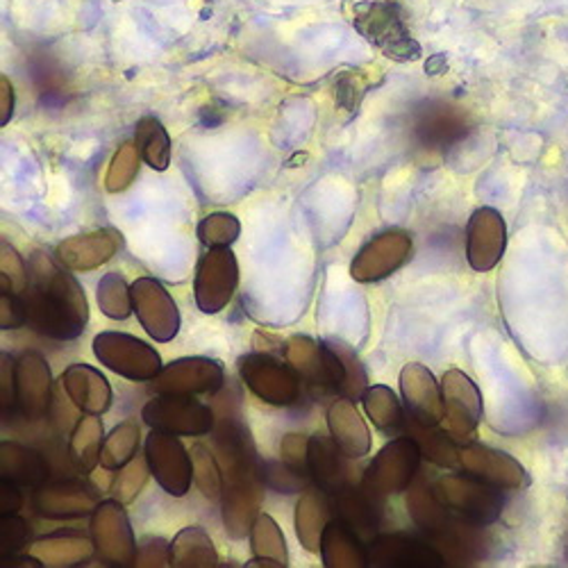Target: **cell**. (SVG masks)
<instances>
[{"mask_svg": "<svg viewBox=\"0 0 568 568\" xmlns=\"http://www.w3.org/2000/svg\"><path fill=\"white\" fill-rule=\"evenodd\" d=\"M28 325L55 342L82 337L89 325V303L80 282L60 260L34 251L28 260V287L21 294Z\"/></svg>", "mask_w": 568, "mask_h": 568, "instance_id": "obj_1", "label": "cell"}, {"mask_svg": "<svg viewBox=\"0 0 568 568\" xmlns=\"http://www.w3.org/2000/svg\"><path fill=\"white\" fill-rule=\"evenodd\" d=\"M437 500L462 524L470 528H485L496 524L505 509V496L500 487H494L480 478L444 476L433 485Z\"/></svg>", "mask_w": 568, "mask_h": 568, "instance_id": "obj_2", "label": "cell"}, {"mask_svg": "<svg viewBox=\"0 0 568 568\" xmlns=\"http://www.w3.org/2000/svg\"><path fill=\"white\" fill-rule=\"evenodd\" d=\"M420 459V446L412 435L392 439L373 457V462L364 470L362 487L375 500H385L389 496L403 494L414 485Z\"/></svg>", "mask_w": 568, "mask_h": 568, "instance_id": "obj_3", "label": "cell"}, {"mask_svg": "<svg viewBox=\"0 0 568 568\" xmlns=\"http://www.w3.org/2000/svg\"><path fill=\"white\" fill-rule=\"evenodd\" d=\"M282 355L292 364L303 383L314 389L335 392L344 396L348 371L342 355L329 342H316L307 335H294L282 346Z\"/></svg>", "mask_w": 568, "mask_h": 568, "instance_id": "obj_4", "label": "cell"}, {"mask_svg": "<svg viewBox=\"0 0 568 568\" xmlns=\"http://www.w3.org/2000/svg\"><path fill=\"white\" fill-rule=\"evenodd\" d=\"M240 375L244 385L262 403L273 407H292L301 400L303 381L287 359H280L266 351L248 353L240 359Z\"/></svg>", "mask_w": 568, "mask_h": 568, "instance_id": "obj_5", "label": "cell"}, {"mask_svg": "<svg viewBox=\"0 0 568 568\" xmlns=\"http://www.w3.org/2000/svg\"><path fill=\"white\" fill-rule=\"evenodd\" d=\"M91 348L105 368L132 383H151L164 368L162 357L153 346L132 335L116 333V329H105L93 337Z\"/></svg>", "mask_w": 568, "mask_h": 568, "instance_id": "obj_6", "label": "cell"}, {"mask_svg": "<svg viewBox=\"0 0 568 568\" xmlns=\"http://www.w3.org/2000/svg\"><path fill=\"white\" fill-rule=\"evenodd\" d=\"M355 28L389 60L412 62L420 58V45L409 34L403 17L392 3H362L355 8Z\"/></svg>", "mask_w": 568, "mask_h": 568, "instance_id": "obj_7", "label": "cell"}, {"mask_svg": "<svg viewBox=\"0 0 568 568\" xmlns=\"http://www.w3.org/2000/svg\"><path fill=\"white\" fill-rule=\"evenodd\" d=\"M141 418L153 430H164L178 437L212 435L216 425L212 407L189 394H158L141 409Z\"/></svg>", "mask_w": 568, "mask_h": 568, "instance_id": "obj_8", "label": "cell"}, {"mask_svg": "<svg viewBox=\"0 0 568 568\" xmlns=\"http://www.w3.org/2000/svg\"><path fill=\"white\" fill-rule=\"evenodd\" d=\"M89 530L93 546H97V555L103 564L119 568L134 566L139 548L123 503L116 498L99 503V507L91 514Z\"/></svg>", "mask_w": 568, "mask_h": 568, "instance_id": "obj_9", "label": "cell"}, {"mask_svg": "<svg viewBox=\"0 0 568 568\" xmlns=\"http://www.w3.org/2000/svg\"><path fill=\"white\" fill-rule=\"evenodd\" d=\"M240 287V262L230 248H210L196 268L194 298L203 314H216L230 305Z\"/></svg>", "mask_w": 568, "mask_h": 568, "instance_id": "obj_10", "label": "cell"}, {"mask_svg": "<svg viewBox=\"0 0 568 568\" xmlns=\"http://www.w3.org/2000/svg\"><path fill=\"white\" fill-rule=\"evenodd\" d=\"M412 248L414 242L409 232L400 227L385 230L381 234H375L373 240H368L359 248V253L353 257L351 275L355 282L362 284L383 282L409 260Z\"/></svg>", "mask_w": 568, "mask_h": 568, "instance_id": "obj_11", "label": "cell"}, {"mask_svg": "<svg viewBox=\"0 0 568 568\" xmlns=\"http://www.w3.org/2000/svg\"><path fill=\"white\" fill-rule=\"evenodd\" d=\"M144 455L149 459L155 483L166 494L180 498L189 489H192L194 462H192V455L186 453V448L178 439V435H171L164 430H153L146 437Z\"/></svg>", "mask_w": 568, "mask_h": 568, "instance_id": "obj_12", "label": "cell"}, {"mask_svg": "<svg viewBox=\"0 0 568 568\" xmlns=\"http://www.w3.org/2000/svg\"><path fill=\"white\" fill-rule=\"evenodd\" d=\"M132 305L134 314L146 333L160 342L169 344L180 333V310L164 284L155 277H139L132 282Z\"/></svg>", "mask_w": 568, "mask_h": 568, "instance_id": "obj_13", "label": "cell"}, {"mask_svg": "<svg viewBox=\"0 0 568 568\" xmlns=\"http://www.w3.org/2000/svg\"><path fill=\"white\" fill-rule=\"evenodd\" d=\"M225 385V368L210 357H180L166 364L151 387L155 394H219Z\"/></svg>", "mask_w": 568, "mask_h": 568, "instance_id": "obj_14", "label": "cell"}, {"mask_svg": "<svg viewBox=\"0 0 568 568\" xmlns=\"http://www.w3.org/2000/svg\"><path fill=\"white\" fill-rule=\"evenodd\" d=\"M442 392H444V405H446L448 433L459 444H464L466 439H473L483 418V394L478 385L473 383L464 371L450 368L446 371L442 381Z\"/></svg>", "mask_w": 568, "mask_h": 568, "instance_id": "obj_15", "label": "cell"}, {"mask_svg": "<svg viewBox=\"0 0 568 568\" xmlns=\"http://www.w3.org/2000/svg\"><path fill=\"white\" fill-rule=\"evenodd\" d=\"M368 559L377 568H442L448 564L428 537L420 539L405 532L377 535L368 544Z\"/></svg>", "mask_w": 568, "mask_h": 568, "instance_id": "obj_16", "label": "cell"}, {"mask_svg": "<svg viewBox=\"0 0 568 568\" xmlns=\"http://www.w3.org/2000/svg\"><path fill=\"white\" fill-rule=\"evenodd\" d=\"M507 246V225L498 210L480 207L466 225V260L473 271L487 273L503 260Z\"/></svg>", "mask_w": 568, "mask_h": 568, "instance_id": "obj_17", "label": "cell"}, {"mask_svg": "<svg viewBox=\"0 0 568 568\" xmlns=\"http://www.w3.org/2000/svg\"><path fill=\"white\" fill-rule=\"evenodd\" d=\"M14 400L28 418H39L51 409V366L34 351H26L14 359Z\"/></svg>", "mask_w": 568, "mask_h": 568, "instance_id": "obj_18", "label": "cell"}, {"mask_svg": "<svg viewBox=\"0 0 568 568\" xmlns=\"http://www.w3.org/2000/svg\"><path fill=\"white\" fill-rule=\"evenodd\" d=\"M459 468L500 489H518L528 480L526 468L518 464V459L476 442L459 444Z\"/></svg>", "mask_w": 568, "mask_h": 568, "instance_id": "obj_19", "label": "cell"}, {"mask_svg": "<svg viewBox=\"0 0 568 568\" xmlns=\"http://www.w3.org/2000/svg\"><path fill=\"white\" fill-rule=\"evenodd\" d=\"M400 394L409 409L412 420L423 423V425H444L446 423L444 392L428 366L409 362L400 371Z\"/></svg>", "mask_w": 568, "mask_h": 568, "instance_id": "obj_20", "label": "cell"}, {"mask_svg": "<svg viewBox=\"0 0 568 568\" xmlns=\"http://www.w3.org/2000/svg\"><path fill=\"white\" fill-rule=\"evenodd\" d=\"M123 248V234L116 227H101L67 236L58 244L55 257L75 273H87L108 264Z\"/></svg>", "mask_w": 568, "mask_h": 568, "instance_id": "obj_21", "label": "cell"}, {"mask_svg": "<svg viewBox=\"0 0 568 568\" xmlns=\"http://www.w3.org/2000/svg\"><path fill=\"white\" fill-rule=\"evenodd\" d=\"M99 496L93 494L87 485L75 480H62V483H43L34 489L32 507L43 518L55 520H71L91 516L93 509L99 507Z\"/></svg>", "mask_w": 568, "mask_h": 568, "instance_id": "obj_22", "label": "cell"}, {"mask_svg": "<svg viewBox=\"0 0 568 568\" xmlns=\"http://www.w3.org/2000/svg\"><path fill=\"white\" fill-rule=\"evenodd\" d=\"M62 387L69 400L84 414H105L112 407L108 377L89 364H71L62 373Z\"/></svg>", "mask_w": 568, "mask_h": 568, "instance_id": "obj_23", "label": "cell"}, {"mask_svg": "<svg viewBox=\"0 0 568 568\" xmlns=\"http://www.w3.org/2000/svg\"><path fill=\"white\" fill-rule=\"evenodd\" d=\"M327 428L342 453L351 459H359L371 450V433L362 414L351 398H337L327 409Z\"/></svg>", "mask_w": 568, "mask_h": 568, "instance_id": "obj_24", "label": "cell"}, {"mask_svg": "<svg viewBox=\"0 0 568 568\" xmlns=\"http://www.w3.org/2000/svg\"><path fill=\"white\" fill-rule=\"evenodd\" d=\"M321 559L325 568H368V548L364 539L342 518H333L327 524L321 539Z\"/></svg>", "mask_w": 568, "mask_h": 568, "instance_id": "obj_25", "label": "cell"}, {"mask_svg": "<svg viewBox=\"0 0 568 568\" xmlns=\"http://www.w3.org/2000/svg\"><path fill=\"white\" fill-rule=\"evenodd\" d=\"M30 552L43 561V566L53 568H69V566H82L97 552L93 539L84 537L75 530H60L43 539H37L30 546Z\"/></svg>", "mask_w": 568, "mask_h": 568, "instance_id": "obj_26", "label": "cell"}, {"mask_svg": "<svg viewBox=\"0 0 568 568\" xmlns=\"http://www.w3.org/2000/svg\"><path fill=\"white\" fill-rule=\"evenodd\" d=\"M323 489H305L296 503V535L307 552H321V539L333 520V503Z\"/></svg>", "mask_w": 568, "mask_h": 568, "instance_id": "obj_27", "label": "cell"}, {"mask_svg": "<svg viewBox=\"0 0 568 568\" xmlns=\"http://www.w3.org/2000/svg\"><path fill=\"white\" fill-rule=\"evenodd\" d=\"M344 457L346 455L342 453V448L335 444L333 437H323V435L310 437L307 470H310L312 483L327 494H335L344 485H348Z\"/></svg>", "mask_w": 568, "mask_h": 568, "instance_id": "obj_28", "label": "cell"}, {"mask_svg": "<svg viewBox=\"0 0 568 568\" xmlns=\"http://www.w3.org/2000/svg\"><path fill=\"white\" fill-rule=\"evenodd\" d=\"M414 132L425 149H448L466 134V123L448 105H425L416 114Z\"/></svg>", "mask_w": 568, "mask_h": 568, "instance_id": "obj_29", "label": "cell"}, {"mask_svg": "<svg viewBox=\"0 0 568 568\" xmlns=\"http://www.w3.org/2000/svg\"><path fill=\"white\" fill-rule=\"evenodd\" d=\"M329 496H333V509L337 518L348 524L364 541H373L377 537V511H375L377 500L362 485L359 487L344 485L339 491Z\"/></svg>", "mask_w": 568, "mask_h": 568, "instance_id": "obj_30", "label": "cell"}, {"mask_svg": "<svg viewBox=\"0 0 568 568\" xmlns=\"http://www.w3.org/2000/svg\"><path fill=\"white\" fill-rule=\"evenodd\" d=\"M0 478H8L19 487H41L49 483V466L34 448L3 442L0 444Z\"/></svg>", "mask_w": 568, "mask_h": 568, "instance_id": "obj_31", "label": "cell"}, {"mask_svg": "<svg viewBox=\"0 0 568 568\" xmlns=\"http://www.w3.org/2000/svg\"><path fill=\"white\" fill-rule=\"evenodd\" d=\"M103 444H105V430L99 414L80 416L69 437V459L82 476H89V473L101 464Z\"/></svg>", "mask_w": 568, "mask_h": 568, "instance_id": "obj_32", "label": "cell"}, {"mask_svg": "<svg viewBox=\"0 0 568 568\" xmlns=\"http://www.w3.org/2000/svg\"><path fill=\"white\" fill-rule=\"evenodd\" d=\"M169 566H175V568H212V566H219L216 546L203 528H199V526L184 528L171 541Z\"/></svg>", "mask_w": 568, "mask_h": 568, "instance_id": "obj_33", "label": "cell"}, {"mask_svg": "<svg viewBox=\"0 0 568 568\" xmlns=\"http://www.w3.org/2000/svg\"><path fill=\"white\" fill-rule=\"evenodd\" d=\"M364 409L368 418L373 420L375 430L383 435H394L403 430L405 425V409L398 400V396L387 385H373L362 396Z\"/></svg>", "mask_w": 568, "mask_h": 568, "instance_id": "obj_34", "label": "cell"}, {"mask_svg": "<svg viewBox=\"0 0 568 568\" xmlns=\"http://www.w3.org/2000/svg\"><path fill=\"white\" fill-rule=\"evenodd\" d=\"M134 146L151 169L166 171L171 164V136L155 116H144L134 128Z\"/></svg>", "mask_w": 568, "mask_h": 568, "instance_id": "obj_35", "label": "cell"}, {"mask_svg": "<svg viewBox=\"0 0 568 568\" xmlns=\"http://www.w3.org/2000/svg\"><path fill=\"white\" fill-rule=\"evenodd\" d=\"M412 437L418 442L423 457H428L437 466L459 468V442L442 430V425H423L412 420Z\"/></svg>", "mask_w": 568, "mask_h": 568, "instance_id": "obj_36", "label": "cell"}, {"mask_svg": "<svg viewBox=\"0 0 568 568\" xmlns=\"http://www.w3.org/2000/svg\"><path fill=\"white\" fill-rule=\"evenodd\" d=\"M139 442H141V428L134 418L119 423L116 428L105 437L101 466L105 470L123 468L128 462H132L139 455Z\"/></svg>", "mask_w": 568, "mask_h": 568, "instance_id": "obj_37", "label": "cell"}, {"mask_svg": "<svg viewBox=\"0 0 568 568\" xmlns=\"http://www.w3.org/2000/svg\"><path fill=\"white\" fill-rule=\"evenodd\" d=\"M97 301L101 312L112 321H128L134 312L132 305V284L119 271L105 273L97 287Z\"/></svg>", "mask_w": 568, "mask_h": 568, "instance_id": "obj_38", "label": "cell"}, {"mask_svg": "<svg viewBox=\"0 0 568 568\" xmlns=\"http://www.w3.org/2000/svg\"><path fill=\"white\" fill-rule=\"evenodd\" d=\"M251 552L255 557H271L277 559L282 566H290L287 539H284L275 518L266 511H260L251 528Z\"/></svg>", "mask_w": 568, "mask_h": 568, "instance_id": "obj_39", "label": "cell"}, {"mask_svg": "<svg viewBox=\"0 0 568 568\" xmlns=\"http://www.w3.org/2000/svg\"><path fill=\"white\" fill-rule=\"evenodd\" d=\"M194 462V483L207 500H221L223 494V470L214 448L205 444H196L192 448Z\"/></svg>", "mask_w": 568, "mask_h": 568, "instance_id": "obj_40", "label": "cell"}, {"mask_svg": "<svg viewBox=\"0 0 568 568\" xmlns=\"http://www.w3.org/2000/svg\"><path fill=\"white\" fill-rule=\"evenodd\" d=\"M242 234V223L230 212H214L199 223V240L207 248H230Z\"/></svg>", "mask_w": 568, "mask_h": 568, "instance_id": "obj_41", "label": "cell"}, {"mask_svg": "<svg viewBox=\"0 0 568 568\" xmlns=\"http://www.w3.org/2000/svg\"><path fill=\"white\" fill-rule=\"evenodd\" d=\"M149 476H153V473H151L146 455L144 457L136 455L132 462H128L123 468L116 470V478H114L112 489H110L112 498H116L123 505L134 503V498L141 491H144V487L149 483Z\"/></svg>", "mask_w": 568, "mask_h": 568, "instance_id": "obj_42", "label": "cell"}, {"mask_svg": "<svg viewBox=\"0 0 568 568\" xmlns=\"http://www.w3.org/2000/svg\"><path fill=\"white\" fill-rule=\"evenodd\" d=\"M139 162H141V155L134 144L119 146V151L114 153V158L108 166V175H105V189L110 194L125 192V189L136 180Z\"/></svg>", "mask_w": 568, "mask_h": 568, "instance_id": "obj_43", "label": "cell"}, {"mask_svg": "<svg viewBox=\"0 0 568 568\" xmlns=\"http://www.w3.org/2000/svg\"><path fill=\"white\" fill-rule=\"evenodd\" d=\"M28 287V262L8 244L0 246V292L23 294Z\"/></svg>", "mask_w": 568, "mask_h": 568, "instance_id": "obj_44", "label": "cell"}, {"mask_svg": "<svg viewBox=\"0 0 568 568\" xmlns=\"http://www.w3.org/2000/svg\"><path fill=\"white\" fill-rule=\"evenodd\" d=\"M329 346H333V348L342 355V359H344V364H346V371H348V383H346V389H344V398H351V400H355V403L362 400L364 392L368 389L364 364L359 362V357H357V353L353 351V346H348V344H344V342H335V339H329Z\"/></svg>", "mask_w": 568, "mask_h": 568, "instance_id": "obj_45", "label": "cell"}, {"mask_svg": "<svg viewBox=\"0 0 568 568\" xmlns=\"http://www.w3.org/2000/svg\"><path fill=\"white\" fill-rule=\"evenodd\" d=\"M30 544V526L19 514H6L0 518V550L3 557L19 555Z\"/></svg>", "mask_w": 568, "mask_h": 568, "instance_id": "obj_46", "label": "cell"}, {"mask_svg": "<svg viewBox=\"0 0 568 568\" xmlns=\"http://www.w3.org/2000/svg\"><path fill=\"white\" fill-rule=\"evenodd\" d=\"M262 478H264V485H271L280 491H301L312 483L310 476H303V473L290 468L282 459L280 464H271V462L262 464Z\"/></svg>", "mask_w": 568, "mask_h": 568, "instance_id": "obj_47", "label": "cell"}, {"mask_svg": "<svg viewBox=\"0 0 568 568\" xmlns=\"http://www.w3.org/2000/svg\"><path fill=\"white\" fill-rule=\"evenodd\" d=\"M307 453H310V437H305L301 433H290V435L282 437L280 459L287 464L290 468L303 473V476H310Z\"/></svg>", "mask_w": 568, "mask_h": 568, "instance_id": "obj_48", "label": "cell"}, {"mask_svg": "<svg viewBox=\"0 0 568 568\" xmlns=\"http://www.w3.org/2000/svg\"><path fill=\"white\" fill-rule=\"evenodd\" d=\"M26 305L19 294L0 292V327L3 329H17L26 325Z\"/></svg>", "mask_w": 568, "mask_h": 568, "instance_id": "obj_49", "label": "cell"}, {"mask_svg": "<svg viewBox=\"0 0 568 568\" xmlns=\"http://www.w3.org/2000/svg\"><path fill=\"white\" fill-rule=\"evenodd\" d=\"M169 548L164 539H151L136 550L134 566H169Z\"/></svg>", "mask_w": 568, "mask_h": 568, "instance_id": "obj_50", "label": "cell"}, {"mask_svg": "<svg viewBox=\"0 0 568 568\" xmlns=\"http://www.w3.org/2000/svg\"><path fill=\"white\" fill-rule=\"evenodd\" d=\"M23 487H19L17 483L8 480V478H0V514H17L23 505Z\"/></svg>", "mask_w": 568, "mask_h": 568, "instance_id": "obj_51", "label": "cell"}, {"mask_svg": "<svg viewBox=\"0 0 568 568\" xmlns=\"http://www.w3.org/2000/svg\"><path fill=\"white\" fill-rule=\"evenodd\" d=\"M0 377H3V383H0V405L6 409L14 407V359L8 353H3V373H0Z\"/></svg>", "mask_w": 568, "mask_h": 568, "instance_id": "obj_52", "label": "cell"}, {"mask_svg": "<svg viewBox=\"0 0 568 568\" xmlns=\"http://www.w3.org/2000/svg\"><path fill=\"white\" fill-rule=\"evenodd\" d=\"M362 93H364V87H359L357 80L353 82L351 78H344V80H339V84H337V101H339L344 108H348V110H355V108H357V103H359V99H362Z\"/></svg>", "mask_w": 568, "mask_h": 568, "instance_id": "obj_53", "label": "cell"}, {"mask_svg": "<svg viewBox=\"0 0 568 568\" xmlns=\"http://www.w3.org/2000/svg\"><path fill=\"white\" fill-rule=\"evenodd\" d=\"M0 87H3V112H0L3 116H0V123L8 125V121L12 119V112H14V89L6 75L0 78Z\"/></svg>", "mask_w": 568, "mask_h": 568, "instance_id": "obj_54", "label": "cell"}, {"mask_svg": "<svg viewBox=\"0 0 568 568\" xmlns=\"http://www.w3.org/2000/svg\"><path fill=\"white\" fill-rule=\"evenodd\" d=\"M246 566H264V568H280L282 564L277 559H271V557H255L251 559Z\"/></svg>", "mask_w": 568, "mask_h": 568, "instance_id": "obj_55", "label": "cell"}]
</instances>
